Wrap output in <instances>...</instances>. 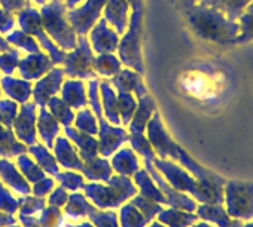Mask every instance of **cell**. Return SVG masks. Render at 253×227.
<instances>
[{"label": "cell", "instance_id": "1", "mask_svg": "<svg viewBox=\"0 0 253 227\" xmlns=\"http://www.w3.org/2000/svg\"><path fill=\"white\" fill-rule=\"evenodd\" d=\"M188 15L191 26L203 39L217 43H234L240 33V26L213 8L200 5L191 9Z\"/></svg>", "mask_w": 253, "mask_h": 227}, {"label": "cell", "instance_id": "2", "mask_svg": "<svg viewBox=\"0 0 253 227\" xmlns=\"http://www.w3.org/2000/svg\"><path fill=\"white\" fill-rule=\"evenodd\" d=\"M63 11L64 8L61 6V3L58 0H54L49 6H45L42 9V20L46 32L54 37L55 42H58L64 49H73L76 46V36L73 29H70L67 21L63 18Z\"/></svg>", "mask_w": 253, "mask_h": 227}, {"label": "cell", "instance_id": "3", "mask_svg": "<svg viewBox=\"0 0 253 227\" xmlns=\"http://www.w3.org/2000/svg\"><path fill=\"white\" fill-rule=\"evenodd\" d=\"M140 24H142V11H133L130 30L121 40L119 45V57L124 64L134 67L137 71H143L142 67V55H140Z\"/></svg>", "mask_w": 253, "mask_h": 227}, {"label": "cell", "instance_id": "4", "mask_svg": "<svg viewBox=\"0 0 253 227\" xmlns=\"http://www.w3.org/2000/svg\"><path fill=\"white\" fill-rule=\"evenodd\" d=\"M92 54L89 51L88 42L85 39V36L79 37V48L72 52L67 54L64 57V73L69 74L70 77H81V79H88V77H94L95 71L92 70Z\"/></svg>", "mask_w": 253, "mask_h": 227}, {"label": "cell", "instance_id": "5", "mask_svg": "<svg viewBox=\"0 0 253 227\" xmlns=\"http://www.w3.org/2000/svg\"><path fill=\"white\" fill-rule=\"evenodd\" d=\"M104 2L106 0H86V3H84L81 8L73 9L69 14V21L72 23L75 32H78L81 36H85L91 26L98 20Z\"/></svg>", "mask_w": 253, "mask_h": 227}, {"label": "cell", "instance_id": "6", "mask_svg": "<svg viewBox=\"0 0 253 227\" xmlns=\"http://www.w3.org/2000/svg\"><path fill=\"white\" fill-rule=\"evenodd\" d=\"M20 23H21V27H23L24 32L32 33V34L41 37V40H42V43L45 45L46 51H49V54H51V58H52V63H54V64H57V63H60V61H64L66 54H64V52H60V51L48 40V37H46L45 34L41 33L42 29H41V18H39V14H38V12H35L33 9H29V11L23 12V14L20 15Z\"/></svg>", "mask_w": 253, "mask_h": 227}, {"label": "cell", "instance_id": "7", "mask_svg": "<svg viewBox=\"0 0 253 227\" xmlns=\"http://www.w3.org/2000/svg\"><path fill=\"white\" fill-rule=\"evenodd\" d=\"M106 21H109L116 33H125L128 24V2L126 0H107Z\"/></svg>", "mask_w": 253, "mask_h": 227}, {"label": "cell", "instance_id": "8", "mask_svg": "<svg viewBox=\"0 0 253 227\" xmlns=\"http://www.w3.org/2000/svg\"><path fill=\"white\" fill-rule=\"evenodd\" d=\"M252 0H200V3L222 12L226 18L232 20L243 15V11L250 5Z\"/></svg>", "mask_w": 253, "mask_h": 227}, {"label": "cell", "instance_id": "9", "mask_svg": "<svg viewBox=\"0 0 253 227\" xmlns=\"http://www.w3.org/2000/svg\"><path fill=\"white\" fill-rule=\"evenodd\" d=\"M91 37L94 42V48L95 51H98V54H110L118 45L116 33L106 27V20H101L100 24L94 27Z\"/></svg>", "mask_w": 253, "mask_h": 227}, {"label": "cell", "instance_id": "10", "mask_svg": "<svg viewBox=\"0 0 253 227\" xmlns=\"http://www.w3.org/2000/svg\"><path fill=\"white\" fill-rule=\"evenodd\" d=\"M112 82L121 89V91H133V89H140L145 88L142 85L140 76L133 73V71H122L119 73L115 79H112Z\"/></svg>", "mask_w": 253, "mask_h": 227}, {"label": "cell", "instance_id": "11", "mask_svg": "<svg viewBox=\"0 0 253 227\" xmlns=\"http://www.w3.org/2000/svg\"><path fill=\"white\" fill-rule=\"evenodd\" d=\"M92 67L101 76H110V74H113L115 71H118L121 68L119 61L116 58H113L110 54L109 55H101V57L95 58L92 61Z\"/></svg>", "mask_w": 253, "mask_h": 227}, {"label": "cell", "instance_id": "12", "mask_svg": "<svg viewBox=\"0 0 253 227\" xmlns=\"http://www.w3.org/2000/svg\"><path fill=\"white\" fill-rule=\"evenodd\" d=\"M253 39V14H243L240 17V33L235 39L237 43L249 42Z\"/></svg>", "mask_w": 253, "mask_h": 227}, {"label": "cell", "instance_id": "13", "mask_svg": "<svg viewBox=\"0 0 253 227\" xmlns=\"http://www.w3.org/2000/svg\"><path fill=\"white\" fill-rule=\"evenodd\" d=\"M14 52L15 51H11V58H8V55H3V57H0V68H3L6 73H11L15 65H17V61L14 60Z\"/></svg>", "mask_w": 253, "mask_h": 227}, {"label": "cell", "instance_id": "14", "mask_svg": "<svg viewBox=\"0 0 253 227\" xmlns=\"http://www.w3.org/2000/svg\"><path fill=\"white\" fill-rule=\"evenodd\" d=\"M2 5L8 11H17V9L23 8L27 3L24 2V0H2Z\"/></svg>", "mask_w": 253, "mask_h": 227}, {"label": "cell", "instance_id": "15", "mask_svg": "<svg viewBox=\"0 0 253 227\" xmlns=\"http://www.w3.org/2000/svg\"><path fill=\"white\" fill-rule=\"evenodd\" d=\"M131 6H133V11H140L142 9V0H126Z\"/></svg>", "mask_w": 253, "mask_h": 227}, {"label": "cell", "instance_id": "16", "mask_svg": "<svg viewBox=\"0 0 253 227\" xmlns=\"http://www.w3.org/2000/svg\"><path fill=\"white\" fill-rule=\"evenodd\" d=\"M79 2H82V0H64V3L69 9H75Z\"/></svg>", "mask_w": 253, "mask_h": 227}, {"label": "cell", "instance_id": "17", "mask_svg": "<svg viewBox=\"0 0 253 227\" xmlns=\"http://www.w3.org/2000/svg\"><path fill=\"white\" fill-rule=\"evenodd\" d=\"M246 12H247V14H253V0L250 2V5L246 8Z\"/></svg>", "mask_w": 253, "mask_h": 227}]
</instances>
